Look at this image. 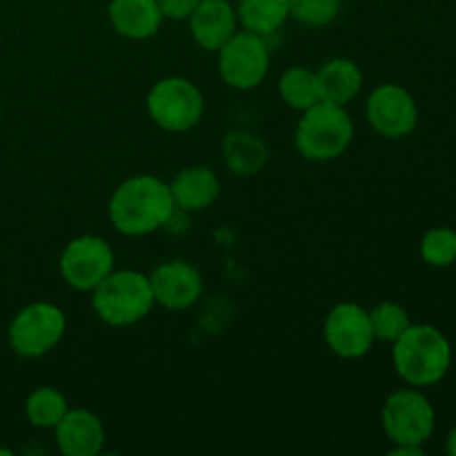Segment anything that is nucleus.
I'll return each mask as SVG.
<instances>
[{
  "instance_id": "1",
  "label": "nucleus",
  "mask_w": 456,
  "mask_h": 456,
  "mask_svg": "<svg viewBox=\"0 0 456 456\" xmlns=\"http://www.w3.org/2000/svg\"><path fill=\"white\" fill-rule=\"evenodd\" d=\"M174 209L169 183L151 174H138L120 183L107 205L110 223L123 236L154 234L172 221Z\"/></svg>"
},
{
  "instance_id": "2",
  "label": "nucleus",
  "mask_w": 456,
  "mask_h": 456,
  "mask_svg": "<svg viewBox=\"0 0 456 456\" xmlns=\"http://www.w3.org/2000/svg\"><path fill=\"white\" fill-rule=\"evenodd\" d=\"M396 374L412 387H432L444 381L452 365V346L435 325H412L392 343Z\"/></svg>"
},
{
  "instance_id": "3",
  "label": "nucleus",
  "mask_w": 456,
  "mask_h": 456,
  "mask_svg": "<svg viewBox=\"0 0 456 456\" xmlns=\"http://www.w3.org/2000/svg\"><path fill=\"white\" fill-rule=\"evenodd\" d=\"M154 305L150 276L136 270H114L96 289H92L94 314L111 328L138 323Z\"/></svg>"
},
{
  "instance_id": "4",
  "label": "nucleus",
  "mask_w": 456,
  "mask_h": 456,
  "mask_svg": "<svg viewBox=\"0 0 456 456\" xmlns=\"http://www.w3.org/2000/svg\"><path fill=\"white\" fill-rule=\"evenodd\" d=\"M354 136V123L343 105L319 101L303 111L297 125L294 142L301 156L316 163L334 160L350 147Z\"/></svg>"
},
{
  "instance_id": "5",
  "label": "nucleus",
  "mask_w": 456,
  "mask_h": 456,
  "mask_svg": "<svg viewBox=\"0 0 456 456\" xmlns=\"http://www.w3.org/2000/svg\"><path fill=\"white\" fill-rule=\"evenodd\" d=\"M145 107L156 127L172 134H185L203 118L205 98L191 80L169 76L150 89Z\"/></svg>"
},
{
  "instance_id": "6",
  "label": "nucleus",
  "mask_w": 456,
  "mask_h": 456,
  "mask_svg": "<svg viewBox=\"0 0 456 456\" xmlns=\"http://www.w3.org/2000/svg\"><path fill=\"white\" fill-rule=\"evenodd\" d=\"M381 426L395 445L423 448L436 426V412L419 387H403L387 396L381 412Z\"/></svg>"
},
{
  "instance_id": "7",
  "label": "nucleus",
  "mask_w": 456,
  "mask_h": 456,
  "mask_svg": "<svg viewBox=\"0 0 456 456\" xmlns=\"http://www.w3.org/2000/svg\"><path fill=\"white\" fill-rule=\"evenodd\" d=\"M67 330V316L53 303H31L25 305L9 323V347L22 359H40L49 354L62 341Z\"/></svg>"
},
{
  "instance_id": "8",
  "label": "nucleus",
  "mask_w": 456,
  "mask_h": 456,
  "mask_svg": "<svg viewBox=\"0 0 456 456\" xmlns=\"http://www.w3.org/2000/svg\"><path fill=\"white\" fill-rule=\"evenodd\" d=\"M216 53L223 83L239 92L258 87L270 71V49L265 38L248 29L236 31Z\"/></svg>"
},
{
  "instance_id": "9",
  "label": "nucleus",
  "mask_w": 456,
  "mask_h": 456,
  "mask_svg": "<svg viewBox=\"0 0 456 456\" xmlns=\"http://www.w3.org/2000/svg\"><path fill=\"white\" fill-rule=\"evenodd\" d=\"M58 267L69 288L76 292H92L114 272V249L101 236H76L62 249Z\"/></svg>"
},
{
  "instance_id": "10",
  "label": "nucleus",
  "mask_w": 456,
  "mask_h": 456,
  "mask_svg": "<svg viewBox=\"0 0 456 456\" xmlns=\"http://www.w3.org/2000/svg\"><path fill=\"white\" fill-rule=\"evenodd\" d=\"M370 127L383 138H405L417 129L419 107L412 94L395 83L379 85L365 105Z\"/></svg>"
},
{
  "instance_id": "11",
  "label": "nucleus",
  "mask_w": 456,
  "mask_h": 456,
  "mask_svg": "<svg viewBox=\"0 0 456 456\" xmlns=\"http://www.w3.org/2000/svg\"><path fill=\"white\" fill-rule=\"evenodd\" d=\"M323 338L341 359H361L374 346L370 312L356 303H338L325 316Z\"/></svg>"
},
{
  "instance_id": "12",
  "label": "nucleus",
  "mask_w": 456,
  "mask_h": 456,
  "mask_svg": "<svg viewBox=\"0 0 456 456\" xmlns=\"http://www.w3.org/2000/svg\"><path fill=\"white\" fill-rule=\"evenodd\" d=\"M154 301L165 310H187L203 294V276L185 261H165L150 274Z\"/></svg>"
},
{
  "instance_id": "13",
  "label": "nucleus",
  "mask_w": 456,
  "mask_h": 456,
  "mask_svg": "<svg viewBox=\"0 0 456 456\" xmlns=\"http://www.w3.org/2000/svg\"><path fill=\"white\" fill-rule=\"evenodd\" d=\"M187 20L191 38L205 52H218L239 25V16L227 0H200Z\"/></svg>"
},
{
  "instance_id": "14",
  "label": "nucleus",
  "mask_w": 456,
  "mask_h": 456,
  "mask_svg": "<svg viewBox=\"0 0 456 456\" xmlns=\"http://www.w3.org/2000/svg\"><path fill=\"white\" fill-rule=\"evenodd\" d=\"M53 432L58 450L65 456H96L105 445L102 421L89 410H67Z\"/></svg>"
},
{
  "instance_id": "15",
  "label": "nucleus",
  "mask_w": 456,
  "mask_h": 456,
  "mask_svg": "<svg viewBox=\"0 0 456 456\" xmlns=\"http://www.w3.org/2000/svg\"><path fill=\"white\" fill-rule=\"evenodd\" d=\"M174 205L183 212H203L216 203L221 194V181L208 165H191L181 169L169 183Z\"/></svg>"
},
{
  "instance_id": "16",
  "label": "nucleus",
  "mask_w": 456,
  "mask_h": 456,
  "mask_svg": "<svg viewBox=\"0 0 456 456\" xmlns=\"http://www.w3.org/2000/svg\"><path fill=\"white\" fill-rule=\"evenodd\" d=\"M159 0H111L110 22L127 40H147L156 36L163 22Z\"/></svg>"
},
{
  "instance_id": "17",
  "label": "nucleus",
  "mask_w": 456,
  "mask_h": 456,
  "mask_svg": "<svg viewBox=\"0 0 456 456\" xmlns=\"http://www.w3.org/2000/svg\"><path fill=\"white\" fill-rule=\"evenodd\" d=\"M321 101L343 105L354 101L363 87V74L350 58H332L316 69Z\"/></svg>"
},
{
  "instance_id": "18",
  "label": "nucleus",
  "mask_w": 456,
  "mask_h": 456,
  "mask_svg": "<svg viewBox=\"0 0 456 456\" xmlns=\"http://www.w3.org/2000/svg\"><path fill=\"white\" fill-rule=\"evenodd\" d=\"M223 159L234 176H254L267 163V145L249 132H230L223 138Z\"/></svg>"
},
{
  "instance_id": "19",
  "label": "nucleus",
  "mask_w": 456,
  "mask_h": 456,
  "mask_svg": "<svg viewBox=\"0 0 456 456\" xmlns=\"http://www.w3.org/2000/svg\"><path fill=\"white\" fill-rule=\"evenodd\" d=\"M239 22L258 36H272L289 18V0H240Z\"/></svg>"
},
{
  "instance_id": "20",
  "label": "nucleus",
  "mask_w": 456,
  "mask_h": 456,
  "mask_svg": "<svg viewBox=\"0 0 456 456\" xmlns=\"http://www.w3.org/2000/svg\"><path fill=\"white\" fill-rule=\"evenodd\" d=\"M279 94L288 107L297 111L310 110L312 105L321 101L319 83H316V71L307 67H289L283 71L279 83Z\"/></svg>"
},
{
  "instance_id": "21",
  "label": "nucleus",
  "mask_w": 456,
  "mask_h": 456,
  "mask_svg": "<svg viewBox=\"0 0 456 456\" xmlns=\"http://www.w3.org/2000/svg\"><path fill=\"white\" fill-rule=\"evenodd\" d=\"M67 410H69V405H67L65 395L49 386L34 390L25 401L27 421L38 430H53L58 421L67 414Z\"/></svg>"
},
{
  "instance_id": "22",
  "label": "nucleus",
  "mask_w": 456,
  "mask_h": 456,
  "mask_svg": "<svg viewBox=\"0 0 456 456\" xmlns=\"http://www.w3.org/2000/svg\"><path fill=\"white\" fill-rule=\"evenodd\" d=\"M370 323H372L374 341L395 343L410 328V316L399 303L383 301L370 310Z\"/></svg>"
},
{
  "instance_id": "23",
  "label": "nucleus",
  "mask_w": 456,
  "mask_h": 456,
  "mask_svg": "<svg viewBox=\"0 0 456 456\" xmlns=\"http://www.w3.org/2000/svg\"><path fill=\"white\" fill-rule=\"evenodd\" d=\"M421 258L432 267H450L456 261V232L435 227L421 240Z\"/></svg>"
},
{
  "instance_id": "24",
  "label": "nucleus",
  "mask_w": 456,
  "mask_h": 456,
  "mask_svg": "<svg viewBox=\"0 0 456 456\" xmlns=\"http://www.w3.org/2000/svg\"><path fill=\"white\" fill-rule=\"evenodd\" d=\"M341 0H289V16L310 27H325L338 16Z\"/></svg>"
},
{
  "instance_id": "25",
  "label": "nucleus",
  "mask_w": 456,
  "mask_h": 456,
  "mask_svg": "<svg viewBox=\"0 0 456 456\" xmlns=\"http://www.w3.org/2000/svg\"><path fill=\"white\" fill-rule=\"evenodd\" d=\"M200 0H159V7L165 18L172 20H187L191 16Z\"/></svg>"
},
{
  "instance_id": "26",
  "label": "nucleus",
  "mask_w": 456,
  "mask_h": 456,
  "mask_svg": "<svg viewBox=\"0 0 456 456\" xmlns=\"http://www.w3.org/2000/svg\"><path fill=\"white\" fill-rule=\"evenodd\" d=\"M445 450H448V454L456 456V426L450 430L448 439H445Z\"/></svg>"
},
{
  "instance_id": "27",
  "label": "nucleus",
  "mask_w": 456,
  "mask_h": 456,
  "mask_svg": "<svg viewBox=\"0 0 456 456\" xmlns=\"http://www.w3.org/2000/svg\"><path fill=\"white\" fill-rule=\"evenodd\" d=\"M454 232H456V230H454Z\"/></svg>"
}]
</instances>
